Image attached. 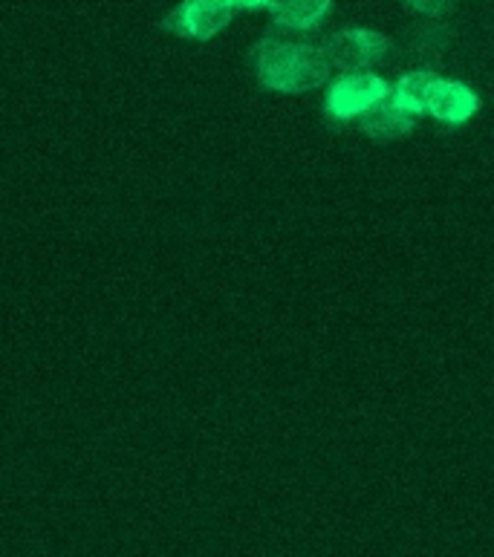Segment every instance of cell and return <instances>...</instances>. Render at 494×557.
Instances as JSON below:
<instances>
[{
  "label": "cell",
  "instance_id": "ba28073f",
  "mask_svg": "<svg viewBox=\"0 0 494 557\" xmlns=\"http://www.w3.org/2000/svg\"><path fill=\"white\" fill-rule=\"evenodd\" d=\"M436 82H440V75L434 70H411V73H405L399 82L391 87V99L399 104L408 113H428V101H431V92H434Z\"/></svg>",
  "mask_w": 494,
  "mask_h": 557
},
{
  "label": "cell",
  "instance_id": "7a4b0ae2",
  "mask_svg": "<svg viewBox=\"0 0 494 557\" xmlns=\"http://www.w3.org/2000/svg\"><path fill=\"white\" fill-rule=\"evenodd\" d=\"M391 96L385 78L359 70V73H344L338 82L328 90V116L335 122H347V119H359L370 108H376L379 101Z\"/></svg>",
  "mask_w": 494,
  "mask_h": 557
},
{
  "label": "cell",
  "instance_id": "52a82bcc",
  "mask_svg": "<svg viewBox=\"0 0 494 557\" xmlns=\"http://www.w3.org/2000/svg\"><path fill=\"white\" fill-rule=\"evenodd\" d=\"M333 0H269L267 9L272 21L293 33H310L328 17Z\"/></svg>",
  "mask_w": 494,
  "mask_h": 557
},
{
  "label": "cell",
  "instance_id": "8992f818",
  "mask_svg": "<svg viewBox=\"0 0 494 557\" xmlns=\"http://www.w3.org/2000/svg\"><path fill=\"white\" fill-rule=\"evenodd\" d=\"M356 122H359L361 134L370 136L373 141L405 139L413 131V113L399 108L391 96L385 101H379L376 108H370L368 113H361Z\"/></svg>",
  "mask_w": 494,
  "mask_h": 557
},
{
  "label": "cell",
  "instance_id": "5b68a950",
  "mask_svg": "<svg viewBox=\"0 0 494 557\" xmlns=\"http://www.w3.org/2000/svg\"><path fill=\"white\" fill-rule=\"evenodd\" d=\"M480 108V99L474 92L460 82H445L440 78L431 92V101H428V113L443 122V125H462L469 122Z\"/></svg>",
  "mask_w": 494,
  "mask_h": 557
},
{
  "label": "cell",
  "instance_id": "6da1fadb",
  "mask_svg": "<svg viewBox=\"0 0 494 557\" xmlns=\"http://www.w3.org/2000/svg\"><path fill=\"white\" fill-rule=\"evenodd\" d=\"M258 78L267 90L307 92L330 78V61L321 47L286 41L281 35H267L255 50Z\"/></svg>",
  "mask_w": 494,
  "mask_h": 557
},
{
  "label": "cell",
  "instance_id": "9c48e42d",
  "mask_svg": "<svg viewBox=\"0 0 494 557\" xmlns=\"http://www.w3.org/2000/svg\"><path fill=\"white\" fill-rule=\"evenodd\" d=\"M405 7L419 12V15H428V17H440L445 15L448 9L454 7V0H403Z\"/></svg>",
  "mask_w": 494,
  "mask_h": 557
},
{
  "label": "cell",
  "instance_id": "277c9868",
  "mask_svg": "<svg viewBox=\"0 0 494 557\" xmlns=\"http://www.w3.org/2000/svg\"><path fill=\"white\" fill-rule=\"evenodd\" d=\"M387 47H391V41L373 29H342L321 44L330 67L338 70V73H359V70L376 64L387 52Z\"/></svg>",
  "mask_w": 494,
  "mask_h": 557
},
{
  "label": "cell",
  "instance_id": "3957f363",
  "mask_svg": "<svg viewBox=\"0 0 494 557\" xmlns=\"http://www.w3.org/2000/svg\"><path fill=\"white\" fill-rule=\"evenodd\" d=\"M235 9L237 0H183L162 21V29L188 41H209L220 29H226Z\"/></svg>",
  "mask_w": 494,
  "mask_h": 557
},
{
  "label": "cell",
  "instance_id": "30bf717a",
  "mask_svg": "<svg viewBox=\"0 0 494 557\" xmlns=\"http://www.w3.org/2000/svg\"><path fill=\"white\" fill-rule=\"evenodd\" d=\"M269 0H237V7L240 9H260V7H267Z\"/></svg>",
  "mask_w": 494,
  "mask_h": 557
}]
</instances>
